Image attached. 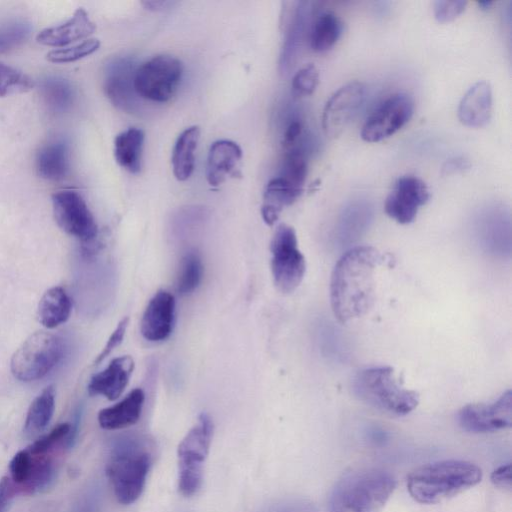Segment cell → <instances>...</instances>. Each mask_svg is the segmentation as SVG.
<instances>
[{
	"mask_svg": "<svg viewBox=\"0 0 512 512\" xmlns=\"http://www.w3.org/2000/svg\"><path fill=\"white\" fill-rule=\"evenodd\" d=\"M181 512H187V511H181Z\"/></svg>",
	"mask_w": 512,
	"mask_h": 512,
	"instance_id": "obj_49",
	"label": "cell"
},
{
	"mask_svg": "<svg viewBox=\"0 0 512 512\" xmlns=\"http://www.w3.org/2000/svg\"><path fill=\"white\" fill-rule=\"evenodd\" d=\"M512 468L511 464L502 465L495 469L491 475L492 483L501 489H511L512 484Z\"/></svg>",
	"mask_w": 512,
	"mask_h": 512,
	"instance_id": "obj_44",
	"label": "cell"
},
{
	"mask_svg": "<svg viewBox=\"0 0 512 512\" xmlns=\"http://www.w3.org/2000/svg\"><path fill=\"white\" fill-rule=\"evenodd\" d=\"M144 140V131L135 127H131L115 137V160L132 174H137L141 170Z\"/></svg>",
	"mask_w": 512,
	"mask_h": 512,
	"instance_id": "obj_25",
	"label": "cell"
},
{
	"mask_svg": "<svg viewBox=\"0 0 512 512\" xmlns=\"http://www.w3.org/2000/svg\"><path fill=\"white\" fill-rule=\"evenodd\" d=\"M55 409V388L45 387L32 401L28 409L24 432L28 436L38 435L48 426Z\"/></svg>",
	"mask_w": 512,
	"mask_h": 512,
	"instance_id": "obj_29",
	"label": "cell"
},
{
	"mask_svg": "<svg viewBox=\"0 0 512 512\" xmlns=\"http://www.w3.org/2000/svg\"><path fill=\"white\" fill-rule=\"evenodd\" d=\"M17 492H19L18 488L10 477L5 476L0 480V512H6Z\"/></svg>",
	"mask_w": 512,
	"mask_h": 512,
	"instance_id": "obj_43",
	"label": "cell"
},
{
	"mask_svg": "<svg viewBox=\"0 0 512 512\" xmlns=\"http://www.w3.org/2000/svg\"><path fill=\"white\" fill-rule=\"evenodd\" d=\"M281 168L279 176L294 187L303 190L308 168L306 156L300 148L286 150Z\"/></svg>",
	"mask_w": 512,
	"mask_h": 512,
	"instance_id": "obj_33",
	"label": "cell"
},
{
	"mask_svg": "<svg viewBox=\"0 0 512 512\" xmlns=\"http://www.w3.org/2000/svg\"><path fill=\"white\" fill-rule=\"evenodd\" d=\"M204 266L199 253L188 251L181 260L176 289L180 295H188L195 291L202 281Z\"/></svg>",
	"mask_w": 512,
	"mask_h": 512,
	"instance_id": "obj_31",
	"label": "cell"
},
{
	"mask_svg": "<svg viewBox=\"0 0 512 512\" xmlns=\"http://www.w3.org/2000/svg\"><path fill=\"white\" fill-rule=\"evenodd\" d=\"M382 261L378 249L356 246L337 261L330 280V303L341 323L365 315L375 301V270Z\"/></svg>",
	"mask_w": 512,
	"mask_h": 512,
	"instance_id": "obj_1",
	"label": "cell"
},
{
	"mask_svg": "<svg viewBox=\"0 0 512 512\" xmlns=\"http://www.w3.org/2000/svg\"><path fill=\"white\" fill-rule=\"evenodd\" d=\"M32 467V455L28 449L21 450L14 455L9 464L11 480L21 492L23 486L29 479Z\"/></svg>",
	"mask_w": 512,
	"mask_h": 512,
	"instance_id": "obj_39",
	"label": "cell"
},
{
	"mask_svg": "<svg viewBox=\"0 0 512 512\" xmlns=\"http://www.w3.org/2000/svg\"><path fill=\"white\" fill-rule=\"evenodd\" d=\"M38 175L49 181L64 179L70 167V150L67 141L58 139L44 145L35 160Z\"/></svg>",
	"mask_w": 512,
	"mask_h": 512,
	"instance_id": "obj_23",
	"label": "cell"
},
{
	"mask_svg": "<svg viewBox=\"0 0 512 512\" xmlns=\"http://www.w3.org/2000/svg\"><path fill=\"white\" fill-rule=\"evenodd\" d=\"M154 448L149 438L137 433L121 435L112 442L106 473L122 505H130L141 496L154 462Z\"/></svg>",
	"mask_w": 512,
	"mask_h": 512,
	"instance_id": "obj_2",
	"label": "cell"
},
{
	"mask_svg": "<svg viewBox=\"0 0 512 512\" xmlns=\"http://www.w3.org/2000/svg\"><path fill=\"white\" fill-rule=\"evenodd\" d=\"M53 215L57 225L67 234L85 244H91L98 235V226L83 197L66 189L52 195Z\"/></svg>",
	"mask_w": 512,
	"mask_h": 512,
	"instance_id": "obj_10",
	"label": "cell"
},
{
	"mask_svg": "<svg viewBox=\"0 0 512 512\" xmlns=\"http://www.w3.org/2000/svg\"><path fill=\"white\" fill-rule=\"evenodd\" d=\"M144 402V391L141 388L133 389L116 404L99 411L100 427L105 430H119L134 425L141 416Z\"/></svg>",
	"mask_w": 512,
	"mask_h": 512,
	"instance_id": "obj_22",
	"label": "cell"
},
{
	"mask_svg": "<svg viewBox=\"0 0 512 512\" xmlns=\"http://www.w3.org/2000/svg\"><path fill=\"white\" fill-rule=\"evenodd\" d=\"M142 4L149 10L158 11L162 10L166 5L170 4L167 1H144Z\"/></svg>",
	"mask_w": 512,
	"mask_h": 512,
	"instance_id": "obj_47",
	"label": "cell"
},
{
	"mask_svg": "<svg viewBox=\"0 0 512 512\" xmlns=\"http://www.w3.org/2000/svg\"><path fill=\"white\" fill-rule=\"evenodd\" d=\"M257 512H318V509L307 499L285 498L271 502Z\"/></svg>",
	"mask_w": 512,
	"mask_h": 512,
	"instance_id": "obj_40",
	"label": "cell"
},
{
	"mask_svg": "<svg viewBox=\"0 0 512 512\" xmlns=\"http://www.w3.org/2000/svg\"><path fill=\"white\" fill-rule=\"evenodd\" d=\"M459 425L468 432L487 433L512 425V393L504 392L492 403L468 404L458 412Z\"/></svg>",
	"mask_w": 512,
	"mask_h": 512,
	"instance_id": "obj_12",
	"label": "cell"
},
{
	"mask_svg": "<svg viewBox=\"0 0 512 512\" xmlns=\"http://www.w3.org/2000/svg\"><path fill=\"white\" fill-rule=\"evenodd\" d=\"M365 94V85L353 81L339 88L329 98L322 115V127L327 136L335 138L345 130L362 107Z\"/></svg>",
	"mask_w": 512,
	"mask_h": 512,
	"instance_id": "obj_13",
	"label": "cell"
},
{
	"mask_svg": "<svg viewBox=\"0 0 512 512\" xmlns=\"http://www.w3.org/2000/svg\"><path fill=\"white\" fill-rule=\"evenodd\" d=\"M100 47V41L95 38L87 39L81 43L67 48L49 51L46 59L53 63H69L93 54Z\"/></svg>",
	"mask_w": 512,
	"mask_h": 512,
	"instance_id": "obj_37",
	"label": "cell"
},
{
	"mask_svg": "<svg viewBox=\"0 0 512 512\" xmlns=\"http://www.w3.org/2000/svg\"><path fill=\"white\" fill-rule=\"evenodd\" d=\"M298 189L278 176L271 179L264 190L261 215L267 225L272 226L279 218L282 210L292 205L302 194Z\"/></svg>",
	"mask_w": 512,
	"mask_h": 512,
	"instance_id": "obj_24",
	"label": "cell"
},
{
	"mask_svg": "<svg viewBox=\"0 0 512 512\" xmlns=\"http://www.w3.org/2000/svg\"><path fill=\"white\" fill-rule=\"evenodd\" d=\"M213 430L211 417L207 413H201L195 425L178 445V489L185 497L193 496L201 488Z\"/></svg>",
	"mask_w": 512,
	"mask_h": 512,
	"instance_id": "obj_6",
	"label": "cell"
},
{
	"mask_svg": "<svg viewBox=\"0 0 512 512\" xmlns=\"http://www.w3.org/2000/svg\"><path fill=\"white\" fill-rule=\"evenodd\" d=\"M183 75L179 59L171 55H156L135 70L134 89L137 96L152 102L169 101L177 92Z\"/></svg>",
	"mask_w": 512,
	"mask_h": 512,
	"instance_id": "obj_8",
	"label": "cell"
},
{
	"mask_svg": "<svg viewBox=\"0 0 512 512\" xmlns=\"http://www.w3.org/2000/svg\"><path fill=\"white\" fill-rule=\"evenodd\" d=\"M271 271L274 284L283 293L293 292L302 282L306 261L298 248L293 227L280 224L271 239Z\"/></svg>",
	"mask_w": 512,
	"mask_h": 512,
	"instance_id": "obj_9",
	"label": "cell"
},
{
	"mask_svg": "<svg viewBox=\"0 0 512 512\" xmlns=\"http://www.w3.org/2000/svg\"><path fill=\"white\" fill-rule=\"evenodd\" d=\"M199 138L200 128L191 126L178 136L174 144L171 162L174 176L179 181L187 180L193 173Z\"/></svg>",
	"mask_w": 512,
	"mask_h": 512,
	"instance_id": "obj_27",
	"label": "cell"
},
{
	"mask_svg": "<svg viewBox=\"0 0 512 512\" xmlns=\"http://www.w3.org/2000/svg\"><path fill=\"white\" fill-rule=\"evenodd\" d=\"M135 66L128 58L112 60L105 69L103 87L107 98L121 110L131 112L136 107L134 89Z\"/></svg>",
	"mask_w": 512,
	"mask_h": 512,
	"instance_id": "obj_16",
	"label": "cell"
},
{
	"mask_svg": "<svg viewBox=\"0 0 512 512\" xmlns=\"http://www.w3.org/2000/svg\"><path fill=\"white\" fill-rule=\"evenodd\" d=\"M342 33V22L337 15L325 12L311 23L308 31L310 47L315 52L331 49Z\"/></svg>",
	"mask_w": 512,
	"mask_h": 512,
	"instance_id": "obj_28",
	"label": "cell"
},
{
	"mask_svg": "<svg viewBox=\"0 0 512 512\" xmlns=\"http://www.w3.org/2000/svg\"><path fill=\"white\" fill-rule=\"evenodd\" d=\"M31 25L25 20H10L0 24V54L21 46L30 36Z\"/></svg>",
	"mask_w": 512,
	"mask_h": 512,
	"instance_id": "obj_35",
	"label": "cell"
},
{
	"mask_svg": "<svg viewBox=\"0 0 512 512\" xmlns=\"http://www.w3.org/2000/svg\"><path fill=\"white\" fill-rule=\"evenodd\" d=\"M134 366V360L129 355L112 359L105 369L92 376L88 393L91 396H104L111 401L118 399L129 383Z\"/></svg>",
	"mask_w": 512,
	"mask_h": 512,
	"instance_id": "obj_18",
	"label": "cell"
},
{
	"mask_svg": "<svg viewBox=\"0 0 512 512\" xmlns=\"http://www.w3.org/2000/svg\"><path fill=\"white\" fill-rule=\"evenodd\" d=\"M352 391L361 402L390 416H405L419 403L418 393L404 387L389 366L360 370L353 377Z\"/></svg>",
	"mask_w": 512,
	"mask_h": 512,
	"instance_id": "obj_5",
	"label": "cell"
},
{
	"mask_svg": "<svg viewBox=\"0 0 512 512\" xmlns=\"http://www.w3.org/2000/svg\"><path fill=\"white\" fill-rule=\"evenodd\" d=\"M470 162L464 157H454L445 161L442 166L441 174L444 176L452 175L455 173L463 172L469 169Z\"/></svg>",
	"mask_w": 512,
	"mask_h": 512,
	"instance_id": "obj_46",
	"label": "cell"
},
{
	"mask_svg": "<svg viewBox=\"0 0 512 512\" xmlns=\"http://www.w3.org/2000/svg\"><path fill=\"white\" fill-rule=\"evenodd\" d=\"M310 2H295L285 17V38L279 60L281 73H287L294 65L305 38L309 17Z\"/></svg>",
	"mask_w": 512,
	"mask_h": 512,
	"instance_id": "obj_17",
	"label": "cell"
},
{
	"mask_svg": "<svg viewBox=\"0 0 512 512\" xmlns=\"http://www.w3.org/2000/svg\"><path fill=\"white\" fill-rule=\"evenodd\" d=\"M481 469L468 461L445 460L421 466L407 478L411 497L422 504H436L477 485Z\"/></svg>",
	"mask_w": 512,
	"mask_h": 512,
	"instance_id": "obj_3",
	"label": "cell"
},
{
	"mask_svg": "<svg viewBox=\"0 0 512 512\" xmlns=\"http://www.w3.org/2000/svg\"><path fill=\"white\" fill-rule=\"evenodd\" d=\"M34 87L33 80L22 71L0 63V97L23 93Z\"/></svg>",
	"mask_w": 512,
	"mask_h": 512,
	"instance_id": "obj_36",
	"label": "cell"
},
{
	"mask_svg": "<svg viewBox=\"0 0 512 512\" xmlns=\"http://www.w3.org/2000/svg\"><path fill=\"white\" fill-rule=\"evenodd\" d=\"M319 82V73L313 64L302 67L292 79V93L296 97L313 94Z\"/></svg>",
	"mask_w": 512,
	"mask_h": 512,
	"instance_id": "obj_38",
	"label": "cell"
},
{
	"mask_svg": "<svg viewBox=\"0 0 512 512\" xmlns=\"http://www.w3.org/2000/svg\"><path fill=\"white\" fill-rule=\"evenodd\" d=\"M72 302L60 286L49 288L41 297L37 307L38 321L52 329L66 322L71 314Z\"/></svg>",
	"mask_w": 512,
	"mask_h": 512,
	"instance_id": "obj_26",
	"label": "cell"
},
{
	"mask_svg": "<svg viewBox=\"0 0 512 512\" xmlns=\"http://www.w3.org/2000/svg\"><path fill=\"white\" fill-rule=\"evenodd\" d=\"M40 91L48 109L54 113H64L74 102V90L68 80L58 76H48L41 81Z\"/></svg>",
	"mask_w": 512,
	"mask_h": 512,
	"instance_id": "obj_30",
	"label": "cell"
},
{
	"mask_svg": "<svg viewBox=\"0 0 512 512\" xmlns=\"http://www.w3.org/2000/svg\"><path fill=\"white\" fill-rule=\"evenodd\" d=\"M429 197L428 187L423 180L412 175L402 176L388 194L384 209L399 224H409L414 221L419 208L427 203Z\"/></svg>",
	"mask_w": 512,
	"mask_h": 512,
	"instance_id": "obj_14",
	"label": "cell"
},
{
	"mask_svg": "<svg viewBox=\"0 0 512 512\" xmlns=\"http://www.w3.org/2000/svg\"><path fill=\"white\" fill-rule=\"evenodd\" d=\"M175 309L174 296L166 290L157 291L143 312L140 321L142 336L151 342L166 340L173 330Z\"/></svg>",
	"mask_w": 512,
	"mask_h": 512,
	"instance_id": "obj_15",
	"label": "cell"
},
{
	"mask_svg": "<svg viewBox=\"0 0 512 512\" xmlns=\"http://www.w3.org/2000/svg\"><path fill=\"white\" fill-rule=\"evenodd\" d=\"M63 352L61 337L48 331H36L12 355L11 372L22 382L36 381L46 376L59 363Z\"/></svg>",
	"mask_w": 512,
	"mask_h": 512,
	"instance_id": "obj_7",
	"label": "cell"
},
{
	"mask_svg": "<svg viewBox=\"0 0 512 512\" xmlns=\"http://www.w3.org/2000/svg\"><path fill=\"white\" fill-rule=\"evenodd\" d=\"M242 158L240 146L227 139L211 144L206 165V179L210 186L217 187L229 175H234Z\"/></svg>",
	"mask_w": 512,
	"mask_h": 512,
	"instance_id": "obj_21",
	"label": "cell"
},
{
	"mask_svg": "<svg viewBox=\"0 0 512 512\" xmlns=\"http://www.w3.org/2000/svg\"><path fill=\"white\" fill-rule=\"evenodd\" d=\"M77 429L69 423H61L51 430L48 434L40 437L32 443L28 451L32 455L48 454L55 445L65 443L71 446L75 437Z\"/></svg>",
	"mask_w": 512,
	"mask_h": 512,
	"instance_id": "obj_34",
	"label": "cell"
},
{
	"mask_svg": "<svg viewBox=\"0 0 512 512\" xmlns=\"http://www.w3.org/2000/svg\"><path fill=\"white\" fill-rule=\"evenodd\" d=\"M492 115V90L486 81L471 86L458 106L459 121L472 128L486 126Z\"/></svg>",
	"mask_w": 512,
	"mask_h": 512,
	"instance_id": "obj_19",
	"label": "cell"
},
{
	"mask_svg": "<svg viewBox=\"0 0 512 512\" xmlns=\"http://www.w3.org/2000/svg\"><path fill=\"white\" fill-rule=\"evenodd\" d=\"M413 112L414 102L408 94L391 95L367 118L361 130L362 139L373 143L392 136L409 122Z\"/></svg>",
	"mask_w": 512,
	"mask_h": 512,
	"instance_id": "obj_11",
	"label": "cell"
},
{
	"mask_svg": "<svg viewBox=\"0 0 512 512\" xmlns=\"http://www.w3.org/2000/svg\"><path fill=\"white\" fill-rule=\"evenodd\" d=\"M54 475L55 464L48 454L32 455L30 476L21 492L35 493L45 489L52 482Z\"/></svg>",
	"mask_w": 512,
	"mask_h": 512,
	"instance_id": "obj_32",
	"label": "cell"
},
{
	"mask_svg": "<svg viewBox=\"0 0 512 512\" xmlns=\"http://www.w3.org/2000/svg\"><path fill=\"white\" fill-rule=\"evenodd\" d=\"M96 29L94 22L83 8H78L73 16L63 24L43 29L36 41L42 45L64 47L75 41L87 38Z\"/></svg>",
	"mask_w": 512,
	"mask_h": 512,
	"instance_id": "obj_20",
	"label": "cell"
},
{
	"mask_svg": "<svg viewBox=\"0 0 512 512\" xmlns=\"http://www.w3.org/2000/svg\"><path fill=\"white\" fill-rule=\"evenodd\" d=\"M479 7L482 9V10H488L490 8V6L493 4V2L491 1H483V2H479Z\"/></svg>",
	"mask_w": 512,
	"mask_h": 512,
	"instance_id": "obj_48",
	"label": "cell"
},
{
	"mask_svg": "<svg viewBox=\"0 0 512 512\" xmlns=\"http://www.w3.org/2000/svg\"><path fill=\"white\" fill-rule=\"evenodd\" d=\"M394 476L383 469L363 468L342 476L328 501V512H380L395 490Z\"/></svg>",
	"mask_w": 512,
	"mask_h": 512,
	"instance_id": "obj_4",
	"label": "cell"
},
{
	"mask_svg": "<svg viewBox=\"0 0 512 512\" xmlns=\"http://www.w3.org/2000/svg\"><path fill=\"white\" fill-rule=\"evenodd\" d=\"M129 324V317H123L108 338L105 346L95 359V364L102 362L116 347H118L125 336Z\"/></svg>",
	"mask_w": 512,
	"mask_h": 512,
	"instance_id": "obj_42",
	"label": "cell"
},
{
	"mask_svg": "<svg viewBox=\"0 0 512 512\" xmlns=\"http://www.w3.org/2000/svg\"><path fill=\"white\" fill-rule=\"evenodd\" d=\"M302 134V123L299 120L291 121L285 129L282 139L284 149L296 147V143Z\"/></svg>",
	"mask_w": 512,
	"mask_h": 512,
	"instance_id": "obj_45",
	"label": "cell"
},
{
	"mask_svg": "<svg viewBox=\"0 0 512 512\" xmlns=\"http://www.w3.org/2000/svg\"><path fill=\"white\" fill-rule=\"evenodd\" d=\"M467 1L437 0L433 4L434 17L439 23L455 20L466 8Z\"/></svg>",
	"mask_w": 512,
	"mask_h": 512,
	"instance_id": "obj_41",
	"label": "cell"
}]
</instances>
